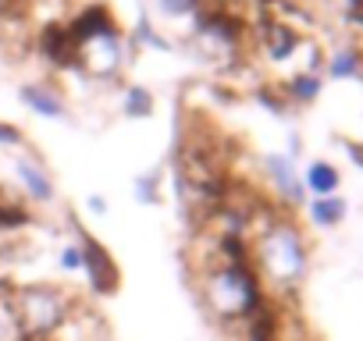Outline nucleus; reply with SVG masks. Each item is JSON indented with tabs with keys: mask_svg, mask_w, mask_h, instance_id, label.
Masks as SVG:
<instances>
[{
	"mask_svg": "<svg viewBox=\"0 0 363 341\" xmlns=\"http://www.w3.org/2000/svg\"><path fill=\"white\" fill-rule=\"evenodd\" d=\"M211 260L196 274V299L218 323H246L267 299V288L253 267L250 238L218 235Z\"/></svg>",
	"mask_w": 363,
	"mask_h": 341,
	"instance_id": "1",
	"label": "nucleus"
},
{
	"mask_svg": "<svg viewBox=\"0 0 363 341\" xmlns=\"http://www.w3.org/2000/svg\"><path fill=\"white\" fill-rule=\"evenodd\" d=\"M250 253L264 288L278 295L303 288L310 274V242L289 214H260L250 231Z\"/></svg>",
	"mask_w": 363,
	"mask_h": 341,
	"instance_id": "2",
	"label": "nucleus"
},
{
	"mask_svg": "<svg viewBox=\"0 0 363 341\" xmlns=\"http://www.w3.org/2000/svg\"><path fill=\"white\" fill-rule=\"evenodd\" d=\"M18 327L15 341H54L79 309V299L65 281H22L8 291Z\"/></svg>",
	"mask_w": 363,
	"mask_h": 341,
	"instance_id": "3",
	"label": "nucleus"
},
{
	"mask_svg": "<svg viewBox=\"0 0 363 341\" xmlns=\"http://www.w3.org/2000/svg\"><path fill=\"white\" fill-rule=\"evenodd\" d=\"M68 235L79 242L82 249V277H86V291L93 299H111L121 291V263L114 260V253L75 217L68 214Z\"/></svg>",
	"mask_w": 363,
	"mask_h": 341,
	"instance_id": "4",
	"label": "nucleus"
},
{
	"mask_svg": "<svg viewBox=\"0 0 363 341\" xmlns=\"http://www.w3.org/2000/svg\"><path fill=\"white\" fill-rule=\"evenodd\" d=\"M11 178H15V192L33 210H50L57 203V178H54V170L33 149H22L11 160Z\"/></svg>",
	"mask_w": 363,
	"mask_h": 341,
	"instance_id": "5",
	"label": "nucleus"
},
{
	"mask_svg": "<svg viewBox=\"0 0 363 341\" xmlns=\"http://www.w3.org/2000/svg\"><path fill=\"white\" fill-rule=\"evenodd\" d=\"M36 54H40V61L47 68H54L61 75H79L82 71V47L72 36L65 18H54L36 33Z\"/></svg>",
	"mask_w": 363,
	"mask_h": 341,
	"instance_id": "6",
	"label": "nucleus"
},
{
	"mask_svg": "<svg viewBox=\"0 0 363 341\" xmlns=\"http://www.w3.org/2000/svg\"><path fill=\"white\" fill-rule=\"evenodd\" d=\"M260 170H264V178H267V185H271L278 207H285V210L306 207L303 170H299L296 156H289L285 149H281V153H264V156H260Z\"/></svg>",
	"mask_w": 363,
	"mask_h": 341,
	"instance_id": "7",
	"label": "nucleus"
},
{
	"mask_svg": "<svg viewBox=\"0 0 363 341\" xmlns=\"http://www.w3.org/2000/svg\"><path fill=\"white\" fill-rule=\"evenodd\" d=\"M18 103L40 117V121H72V103L65 96V89L50 79H33V82H22L18 86Z\"/></svg>",
	"mask_w": 363,
	"mask_h": 341,
	"instance_id": "8",
	"label": "nucleus"
},
{
	"mask_svg": "<svg viewBox=\"0 0 363 341\" xmlns=\"http://www.w3.org/2000/svg\"><path fill=\"white\" fill-rule=\"evenodd\" d=\"M65 22H68L72 36L79 40V47H86V43H93V40H100V36L125 33L121 22H118V15H114V8L107 4V0H86V4H82L72 18H65Z\"/></svg>",
	"mask_w": 363,
	"mask_h": 341,
	"instance_id": "9",
	"label": "nucleus"
},
{
	"mask_svg": "<svg viewBox=\"0 0 363 341\" xmlns=\"http://www.w3.org/2000/svg\"><path fill=\"white\" fill-rule=\"evenodd\" d=\"M36 224V210L11 189L0 185V238H8V235H22Z\"/></svg>",
	"mask_w": 363,
	"mask_h": 341,
	"instance_id": "10",
	"label": "nucleus"
},
{
	"mask_svg": "<svg viewBox=\"0 0 363 341\" xmlns=\"http://www.w3.org/2000/svg\"><path fill=\"white\" fill-rule=\"evenodd\" d=\"M303 189H306V200L335 196L342 189V170L331 160H310L303 167Z\"/></svg>",
	"mask_w": 363,
	"mask_h": 341,
	"instance_id": "11",
	"label": "nucleus"
},
{
	"mask_svg": "<svg viewBox=\"0 0 363 341\" xmlns=\"http://www.w3.org/2000/svg\"><path fill=\"white\" fill-rule=\"evenodd\" d=\"M118 114L125 121H150L157 114V96L150 86L143 82H125L121 86V96H118Z\"/></svg>",
	"mask_w": 363,
	"mask_h": 341,
	"instance_id": "12",
	"label": "nucleus"
},
{
	"mask_svg": "<svg viewBox=\"0 0 363 341\" xmlns=\"http://www.w3.org/2000/svg\"><path fill=\"white\" fill-rule=\"evenodd\" d=\"M278 86H281L289 107H310V103H317V96L324 89V79H320V71H303L299 68V71L285 75Z\"/></svg>",
	"mask_w": 363,
	"mask_h": 341,
	"instance_id": "13",
	"label": "nucleus"
},
{
	"mask_svg": "<svg viewBox=\"0 0 363 341\" xmlns=\"http://www.w3.org/2000/svg\"><path fill=\"white\" fill-rule=\"evenodd\" d=\"M306 217H310V224L313 228H320V231H331V228H338L345 217H349V203H345V196H320V200H306Z\"/></svg>",
	"mask_w": 363,
	"mask_h": 341,
	"instance_id": "14",
	"label": "nucleus"
},
{
	"mask_svg": "<svg viewBox=\"0 0 363 341\" xmlns=\"http://www.w3.org/2000/svg\"><path fill=\"white\" fill-rule=\"evenodd\" d=\"M164 182H167V167H146L132 178V200L135 207H160L164 203Z\"/></svg>",
	"mask_w": 363,
	"mask_h": 341,
	"instance_id": "15",
	"label": "nucleus"
},
{
	"mask_svg": "<svg viewBox=\"0 0 363 341\" xmlns=\"http://www.w3.org/2000/svg\"><path fill=\"white\" fill-rule=\"evenodd\" d=\"M128 43H132V50H153V54H171V50H174L171 36H164L146 11L135 18V25H132V33H128Z\"/></svg>",
	"mask_w": 363,
	"mask_h": 341,
	"instance_id": "16",
	"label": "nucleus"
},
{
	"mask_svg": "<svg viewBox=\"0 0 363 341\" xmlns=\"http://www.w3.org/2000/svg\"><path fill=\"white\" fill-rule=\"evenodd\" d=\"M324 75L335 79V82L359 79V75H363V50H359V47H338V50L324 61Z\"/></svg>",
	"mask_w": 363,
	"mask_h": 341,
	"instance_id": "17",
	"label": "nucleus"
},
{
	"mask_svg": "<svg viewBox=\"0 0 363 341\" xmlns=\"http://www.w3.org/2000/svg\"><path fill=\"white\" fill-rule=\"evenodd\" d=\"M54 270H57L61 277H75V274H82V249H79L75 238H65V242L54 249Z\"/></svg>",
	"mask_w": 363,
	"mask_h": 341,
	"instance_id": "18",
	"label": "nucleus"
},
{
	"mask_svg": "<svg viewBox=\"0 0 363 341\" xmlns=\"http://www.w3.org/2000/svg\"><path fill=\"white\" fill-rule=\"evenodd\" d=\"M153 4H157V15L167 22H193L203 8V0H153Z\"/></svg>",
	"mask_w": 363,
	"mask_h": 341,
	"instance_id": "19",
	"label": "nucleus"
},
{
	"mask_svg": "<svg viewBox=\"0 0 363 341\" xmlns=\"http://www.w3.org/2000/svg\"><path fill=\"white\" fill-rule=\"evenodd\" d=\"M0 149L22 153V149H29V135H26L15 121H4V117H0Z\"/></svg>",
	"mask_w": 363,
	"mask_h": 341,
	"instance_id": "20",
	"label": "nucleus"
},
{
	"mask_svg": "<svg viewBox=\"0 0 363 341\" xmlns=\"http://www.w3.org/2000/svg\"><path fill=\"white\" fill-rule=\"evenodd\" d=\"M8 288H0V341H15L18 337V327H15V316H11V302H8Z\"/></svg>",
	"mask_w": 363,
	"mask_h": 341,
	"instance_id": "21",
	"label": "nucleus"
},
{
	"mask_svg": "<svg viewBox=\"0 0 363 341\" xmlns=\"http://www.w3.org/2000/svg\"><path fill=\"white\" fill-rule=\"evenodd\" d=\"M33 15V0H0V22H26Z\"/></svg>",
	"mask_w": 363,
	"mask_h": 341,
	"instance_id": "22",
	"label": "nucleus"
},
{
	"mask_svg": "<svg viewBox=\"0 0 363 341\" xmlns=\"http://www.w3.org/2000/svg\"><path fill=\"white\" fill-rule=\"evenodd\" d=\"M82 207H86V214H89L93 221H104V217L111 214V203H107V196H100V192H89Z\"/></svg>",
	"mask_w": 363,
	"mask_h": 341,
	"instance_id": "23",
	"label": "nucleus"
}]
</instances>
